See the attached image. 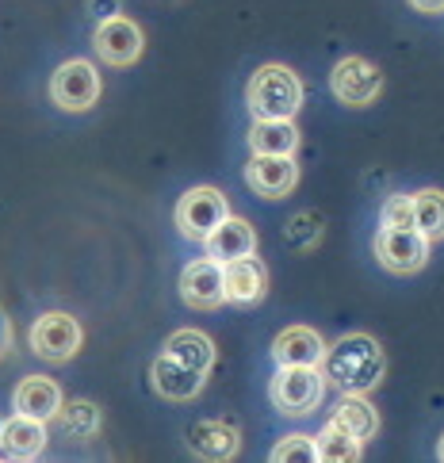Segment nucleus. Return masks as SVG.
<instances>
[{
    "mask_svg": "<svg viewBox=\"0 0 444 463\" xmlns=\"http://www.w3.org/2000/svg\"><path fill=\"white\" fill-rule=\"evenodd\" d=\"M383 372H387V356L372 334H345L334 345H326V353H322L326 383H334L341 394L375 391Z\"/></svg>",
    "mask_w": 444,
    "mask_h": 463,
    "instance_id": "1",
    "label": "nucleus"
},
{
    "mask_svg": "<svg viewBox=\"0 0 444 463\" xmlns=\"http://www.w3.org/2000/svg\"><path fill=\"white\" fill-rule=\"evenodd\" d=\"M245 104H250L253 119H295L303 108V80L288 65L269 61L245 85Z\"/></svg>",
    "mask_w": 444,
    "mask_h": 463,
    "instance_id": "2",
    "label": "nucleus"
},
{
    "mask_svg": "<svg viewBox=\"0 0 444 463\" xmlns=\"http://www.w3.org/2000/svg\"><path fill=\"white\" fill-rule=\"evenodd\" d=\"M326 394V375L318 372V364H279V372L269 383V399L279 413L288 418H307L315 413Z\"/></svg>",
    "mask_w": 444,
    "mask_h": 463,
    "instance_id": "3",
    "label": "nucleus"
},
{
    "mask_svg": "<svg viewBox=\"0 0 444 463\" xmlns=\"http://www.w3.org/2000/svg\"><path fill=\"white\" fill-rule=\"evenodd\" d=\"M375 257H380L387 272L410 276L425 269V260H430V238L414 226H383L375 234Z\"/></svg>",
    "mask_w": 444,
    "mask_h": 463,
    "instance_id": "4",
    "label": "nucleus"
},
{
    "mask_svg": "<svg viewBox=\"0 0 444 463\" xmlns=\"http://www.w3.org/2000/svg\"><path fill=\"white\" fill-rule=\"evenodd\" d=\"M330 89L334 96L345 104V108H368L380 100V92H383V73H380V65H372L368 58H341L334 65V73H330Z\"/></svg>",
    "mask_w": 444,
    "mask_h": 463,
    "instance_id": "5",
    "label": "nucleus"
},
{
    "mask_svg": "<svg viewBox=\"0 0 444 463\" xmlns=\"http://www.w3.org/2000/svg\"><path fill=\"white\" fill-rule=\"evenodd\" d=\"M80 341H85V334H80V322L73 318V314L51 310V314H43V318H35V326H31V353L43 356L46 364L73 360Z\"/></svg>",
    "mask_w": 444,
    "mask_h": 463,
    "instance_id": "6",
    "label": "nucleus"
},
{
    "mask_svg": "<svg viewBox=\"0 0 444 463\" xmlns=\"http://www.w3.org/2000/svg\"><path fill=\"white\" fill-rule=\"evenodd\" d=\"M51 100L61 111H89L100 100V73H96V65L85 58L61 61L51 77Z\"/></svg>",
    "mask_w": 444,
    "mask_h": 463,
    "instance_id": "7",
    "label": "nucleus"
},
{
    "mask_svg": "<svg viewBox=\"0 0 444 463\" xmlns=\"http://www.w3.org/2000/svg\"><path fill=\"white\" fill-rule=\"evenodd\" d=\"M230 214V203H226V195L219 188H192L180 195V203H176V230L184 234L188 241H203L211 230H215L222 219Z\"/></svg>",
    "mask_w": 444,
    "mask_h": 463,
    "instance_id": "8",
    "label": "nucleus"
},
{
    "mask_svg": "<svg viewBox=\"0 0 444 463\" xmlns=\"http://www.w3.org/2000/svg\"><path fill=\"white\" fill-rule=\"evenodd\" d=\"M245 184L260 200H284L299 184V165L291 154H253V161L245 165Z\"/></svg>",
    "mask_w": 444,
    "mask_h": 463,
    "instance_id": "9",
    "label": "nucleus"
},
{
    "mask_svg": "<svg viewBox=\"0 0 444 463\" xmlns=\"http://www.w3.org/2000/svg\"><path fill=\"white\" fill-rule=\"evenodd\" d=\"M92 46L108 65H135L142 54V27L127 15H108L92 35Z\"/></svg>",
    "mask_w": 444,
    "mask_h": 463,
    "instance_id": "10",
    "label": "nucleus"
},
{
    "mask_svg": "<svg viewBox=\"0 0 444 463\" xmlns=\"http://www.w3.org/2000/svg\"><path fill=\"white\" fill-rule=\"evenodd\" d=\"M180 299L195 310H215L226 303L222 295V264L215 257H200L180 272Z\"/></svg>",
    "mask_w": 444,
    "mask_h": 463,
    "instance_id": "11",
    "label": "nucleus"
},
{
    "mask_svg": "<svg viewBox=\"0 0 444 463\" xmlns=\"http://www.w3.org/2000/svg\"><path fill=\"white\" fill-rule=\"evenodd\" d=\"M265 291H269V269L253 253L250 257H234V260L222 264V295H226V303L250 307V303L265 299Z\"/></svg>",
    "mask_w": 444,
    "mask_h": 463,
    "instance_id": "12",
    "label": "nucleus"
},
{
    "mask_svg": "<svg viewBox=\"0 0 444 463\" xmlns=\"http://www.w3.org/2000/svg\"><path fill=\"white\" fill-rule=\"evenodd\" d=\"M203 372H195V368H188V364H180V360H173V356H165L161 353L157 360H154V368H150V383H154V391L161 394V399H169V402H188V399H195V394L203 391Z\"/></svg>",
    "mask_w": 444,
    "mask_h": 463,
    "instance_id": "13",
    "label": "nucleus"
},
{
    "mask_svg": "<svg viewBox=\"0 0 444 463\" xmlns=\"http://www.w3.org/2000/svg\"><path fill=\"white\" fill-rule=\"evenodd\" d=\"M188 444L195 456L203 459H234L241 449V433L234 421H222V418H207V421H195L188 429Z\"/></svg>",
    "mask_w": 444,
    "mask_h": 463,
    "instance_id": "14",
    "label": "nucleus"
},
{
    "mask_svg": "<svg viewBox=\"0 0 444 463\" xmlns=\"http://www.w3.org/2000/svg\"><path fill=\"white\" fill-rule=\"evenodd\" d=\"M203 245H207V257H215L219 264H226L234 257L257 253V230L245 219H238V214H226V219L203 238Z\"/></svg>",
    "mask_w": 444,
    "mask_h": 463,
    "instance_id": "15",
    "label": "nucleus"
},
{
    "mask_svg": "<svg viewBox=\"0 0 444 463\" xmlns=\"http://www.w3.org/2000/svg\"><path fill=\"white\" fill-rule=\"evenodd\" d=\"M46 421H35V418H24V413H15V418L5 421L0 429V456L8 459H39L46 452Z\"/></svg>",
    "mask_w": 444,
    "mask_h": 463,
    "instance_id": "16",
    "label": "nucleus"
},
{
    "mask_svg": "<svg viewBox=\"0 0 444 463\" xmlns=\"http://www.w3.org/2000/svg\"><path fill=\"white\" fill-rule=\"evenodd\" d=\"M12 406H15V413H24V418L51 421L61 406V387L46 375H27V379H20V387L12 394Z\"/></svg>",
    "mask_w": 444,
    "mask_h": 463,
    "instance_id": "17",
    "label": "nucleus"
},
{
    "mask_svg": "<svg viewBox=\"0 0 444 463\" xmlns=\"http://www.w3.org/2000/svg\"><path fill=\"white\" fill-rule=\"evenodd\" d=\"M334 429H341V433H349L353 440L368 444L380 437V410H375L364 394H345V399L337 402L334 418H330Z\"/></svg>",
    "mask_w": 444,
    "mask_h": 463,
    "instance_id": "18",
    "label": "nucleus"
},
{
    "mask_svg": "<svg viewBox=\"0 0 444 463\" xmlns=\"http://www.w3.org/2000/svg\"><path fill=\"white\" fill-rule=\"evenodd\" d=\"M326 341L318 329L310 326H288L284 334H276L272 341V360L276 364H322Z\"/></svg>",
    "mask_w": 444,
    "mask_h": 463,
    "instance_id": "19",
    "label": "nucleus"
},
{
    "mask_svg": "<svg viewBox=\"0 0 444 463\" xmlns=\"http://www.w3.org/2000/svg\"><path fill=\"white\" fill-rule=\"evenodd\" d=\"M165 356L188 364L195 372H211L215 368V341H211L203 329H176V334L165 341Z\"/></svg>",
    "mask_w": 444,
    "mask_h": 463,
    "instance_id": "20",
    "label": "nucleus"
},
{
    "mask_svg": "<svg viewBox=\"0 0 444 463\" xmlns=\"http://www.w3.org/2000/svg\"><path fill=\"white\" fill-rule=\"evenodd\" d=\"M250 150L253 154H291L295 157V150H299V127H295V119H253Z\"/></svg>",
    "mask_w": 444,
    "mask_h": 463,
    "instance_id": "21",
    "label": "nucleus"
},
{
    "mask_svg": "<svg viewBox=\"0 0 444 463\" xmlns=\"http://www.w3.org/2000/svg\"><path fill=\"white\" fill-rule=\"evenodd\" d=\"M51 421H58V429L65 437H73V440H92L96 433H100V406L96 402H85V399H73V402H65L58 406V413Z\"/></svg>",
    "mask_w": 444,
    "mask_h": 463,
    "instance_id": "22",
    "label": "nucleus"
},
{
    "mask_svg": "<svg viewBox=\"0 0 444 463\" xmlns=\"http://www.w3.org/2000/svg\"><path fill=\"white\" fill-rule=\"evenodd\" d=\"M414 203V230H421L430 241L444 238V192L440 188H421L410 195Z\"/></svg>",
    "mask_w": 444,
    "mask_h": 463,
    "instance_id": "23",
    "label": "nucleus"
},
{
    "mask_svg": "<svg viewBox=\"0 0 444 463\" xmlns=\"http://www.w3.org/2000/svg\"><path fill=\"white\" fill-rule=\"evenodd\" d=\"M315 449H318V459H326V463H356L360 452H364V444L353 440L349 433H341L334 425H326L315 437Z\"/></svg>",
    "mask_w": 444,
    "mask_h": 463,
    "instance_id": "24",
    "label": "nucleus"
},
{
    "mask_svg": "<svg viewBox=\"0 0 444 463\" xmlns=\"http://www.w3.org/2000/svg\"><path fill=\"white\" fill-rule=\"evenodd\" d=\"M272 463H318L315 437H307V433H288V437H279L276 449H272Z\"/></svg>",
    "mask_w": 444,
    "mask_h": 463,
    "instance_id": "25",
    "label": "nucleus"
},
{
    "mask_svg": "<svg viewBox=\"0 0 444 463\" xmlns=\"http://www.w3.org/2000/svg\"><path fill=\"white\" fill-rule=\"evenodd\" d=\"M383 226H414V203H410V195H391L380 211Z\"/></svg>",
    "mask_w": 444,
    "mask_h": 463,
    "instance_id": "26",
    "label": "nucleus"
},
{
    "mask_svg": "<svg viewBox=\"0 0 444 463\" xmlns=\"http://www.w3.org/2000/svg\"><path fill=\"white\" fill-rule=\"evenodd\" d=\"M410 8L421 15H444V0H410Z\"/></svg>",
    "mask_w": 444,
    "mask_h": 463,
    "instance_id": "27",
    "label": "nucleus"
},
{
    "mask_svg": "<svg viewBox=\"0 0 444 463\" xmlns=\"http://www.w3.org/2000/svg\"><path fill=\"white\" fill-rule=\"evenodd\" d=\"M92 12L108 20V15H119V0H92Z\"/></svg>",
    "mask_w": 444,
    "mask_h": 463,
    "instance_id": "28",
    "label": "nucleus"
},
{
    "mask_svg": "<svg viewBox=\"0 0 444 463\" xmlns=\"http://www.w3.org/2000/svg\"><path fill=\"white\" fill-rule=\"evenodd\" d=\"M437 456H440V459H444V437H440V444H437Z\"/></svg>",
    "mask_w": 444,
    "mask_h": 463,
    "instance_id": "29",
    "label": "nucleus"
},
{
    "mask_svg": "<svg viewBox=\"0 0 444 463\" xmlns=\"http://www.w3.org/2000/svg\"><path fill=\"white\" fill-rule=\"evenodd\" d=\"M0 429H5V421H0Z\"/></svg>",
    "mask_w": 444,
    "mask_h": 463,
    "instance_id": "30",
    "label": "nucleus"
}]
</instances>
